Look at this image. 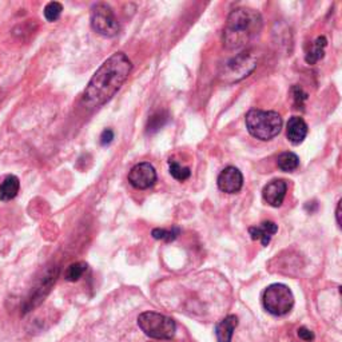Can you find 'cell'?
<instances>
[{
	"mask_svg": "<svg viewBox=\"0 0 342 342\" xmlns=\"http://www.w3.org/2000/svg\"><path fill=\"white\" fill-rule=\"evenodd\" d=\"M20 189V181L15 175H7L0 184V201L7 202L15 198Z\"/></svg>",
	"mask_w": 342,
	"mask_h": 342,
	"instance_id": "14",
	"label": "cell"
},
{
	"mask_svg": "<svg viewBox=\"0 0 342 342\" xmlns=\"http://www.w3.org/2000/svg\"><path fill=\"white\" fill-rule=\"evenodd\" d=\"M128 182L138 190L150 189L157 182V171L153 164L148 162L135 164L128 173Z\"/></svg>",
	"mask_w": 342,
	"mask_h": 342,
	"instance_id": "8",
	"label": "cell"
},
{
	"mask_svg": "<svg viewBox=\"0 0 342 342\" xmlns=\"http://www.w3.org/2000/svg\"><path fill=\"white\" fill-rule=\"evenodd\" d=\"M181 234V229L179 227H173V229H154L151 235L155 240H162L164 242H171V241L177 240L178 235Z\"/></svg>",
	"mask_w": 342,
	"mask_h": 342,
	"instance_id": "20",
	"label": "cell"
},
{
	"mask_svg": "<svg viewBox=\"0 0 342 342\" xmlns=\"http://www.w3.org/2000/svg\"><path fill=\"white\" fill-rule=\"evenodd\" d=\"M61 11H63V5L58 1H50L48 4L44 7V18H46L48 21H55L59 19V16L61 15Z\"/></svg>",
	"mask_w": 342,
	"mask_h": 342,
	"instance_id": "21",
	"label": "cell"
},
{
	"mask_svg": "<svg viewBox=\"0 0 342 342\" xmlns=\"http://www.w3.org/2000/svg\"><path fill=\"white\" fill-rule=\"evenodd\" d=\"M286 191H287V183L283 179H274L266 184L262 190V197L267 204L273 207H280L285 201Z\"/></svg>",
	"mask_w": 342,
	"mask_h": 342,
	"instance_id": "10",
	"label": "cell"
},
{
	"mask_svg": "<svg viewBox=\"0 0 342 342\" xmlns=\"http://www.w3.org/2000/svg\"><path fill=\"white\" fill-rule=\"evenodd\" d=\"M262 16L253 8H235L229 14L223 28V44L227 50H240L260 35Z\"/></svg>",
	"mask_w": 342,
	"mask_h": 342,
	"instance_id": "2",
	"label": "cell"
},
{
	"mask_svg": "<svg viewBox=\"0 0 342 342\" xmlns=\"http://www.w3.org/2000/svg\"><path fill=\"white\" fill-rule=\"evenodd\" d=\"M297 334H298V337L301 338V340H303V341L306 342H310L314 340V334H313L312 330H309V329L305 326L300 327V329L297 330Z\"/></svg>",
	"mask_w": 342,
	"mask_h": 342,
	"instance_id": "22",
	"label": "cell"
},
{
	"mask_svg": "<svg viewBox=\"0 0 342 342\" xmlns=\"http://www.w3.org/2000/svg\"><path fill=\"white\" fill-rule=\"evenodd\" d=\"M277 166H278V169L281 170V171L293 173L300 166V158H298L297 154L291 153V151H286V153H282L281 155H278Z\"/></svg>",
	"mask_w": 342,
	"mask_h": 342,
	"instance_id": "16",
	"label": "cell"
},
{
	"mask_svg": "<svg viewBox=\"0 0 342 342\" xmlns=\"http://www.w3.org/2000/svg\"><path fill=\"white\" fill-rule=\"evenodd\" d=\"M114 141V131L111 128H106L101 135V144L102 146H107Z\"/></svg>",
	"mask_w": 342,
	"mask_h": 342,
	"instance_id": "23",
	"label": "cell"
},
{
	"mask_svg": "<svg viewBox=\"0 0 342 342\" xmlns=\"http://www.w3.org/2000/svg\"><path fill=\"white\" fill-rule=\"evenodd\" d=\"M167 119H169V115L164 111H159V113L151 115L147 122V127H146L147 128V134H154L159 131L166 124Z\"/></svg>",
	"mask_w": 342,
	"mask_h": 342,
	"instance_id": "18",
	"label": "cell"
},
{
	"mask_svg": "<svg viewBox=\"0 0 342 342\" xmlns=\"http://www.w3.org/2000/svg\"><path fill=\"white\" fill-rule=\"evenodd\" d=\"M86 270V262H75V263H71V265L67 267L66 273H64V278H66L68 282H75L84 274V271Z\"/></svg>",
	"mask_w": 342,
	"mask_h": 342,
	"instance_id": "19",
	"label": "cell"
},
{
	"mask_svg": "<svg viewBox=\"0 0 342 342\" xmlns=\"http://www.w3.org/2000/svg\"><path fill=\"white\" fill-rule=\"evenodd\" d=\"M327 46V40L325 36H318L316 40L313 41L312 48L307 51L305 60L309 64H316L317 61L321 60L325 55V48Z\"/></svg>",
	"mask_w": 342,
	"mask_h": 342,
	"instance_id": "15",
	"label": "cell"
},
{
	"mask_svg": "<svg viewBox=\"0 0 342 342\" xmlns=\"http://www.w3.org/2000/svg\"><path fill=\"white\" fill-rule=\"evenodd\" d=\"M218 189L226 194H235L240 193L243 186V175L240 170L234 166H229L221 171L217 179Z\"/></svg>",
	"mask_w": 342,
	"mask_h": 342,
	"instance_id": "9",
	"label": "cell"
},
{
	"mask_svg": "<svg viewBox=\"0 0 342 342\" xmlns=\"http://www.w3.org/2000/svg\"><path fill=\"white\" fill-rule=\"evenodd\" d=\"M257 58L251 51H243L226 61L220 71V79L225 83L240 82L256 70Z\"/></svg>",
	"mask_w": 342,
	"mask_h": 342,
	"instance_id": "6",
	"label": "cell"
},
{
	"mask_svg": "<svg viewBox=\"0 0 342 342\" xmlns=\"http://www.w3.org/2000/svg\"><path fill=\"white\" fill-rule=\"evenodd\" d=\"M131 70L133 63L126 54H113L90 79L83 92V103L88 108L106 104L127 80Z\"/></svg>",
	"mask_w": 342,
	"mask_h": 342,
	"instance_id": "1",
	"label": "cell"
},
{
	"mask_svg": "<svg viewBox=\"0 0 342 342\" xmlns=\"http://www.w3.org/2000/svg\"><path fill=\"white\" fill-rule=\"evenodd\" d=\"M278 231V226L273 221H265L260 226H251L249 227V234L251 240L260 241L261 245L267 246L270 243L273 235Z\"/></svg>",
	"mask_w": 342,
	"mask_h": 342,
	"instance_id": "12",
	"label": "cell"
},
{
	"mask_svg": "<svg viewBox=\"0 0 342 342\" xmlns=\"http://www.w3.org/2000/svg\"><path fill=\"white\" fill-rule=\"evenodd\" d=\"M238 326V317L234 314L225 317L215 326V336L217 342H231L235 327Z\"/></svg>",
	"mask_w": 342,
	"mask_h": 342,
	"instance_id": "13",
	"label": "cell"
},
{
	"mask_svg": "<svg viewBox=\"0 0 342 342\" xmlns=\"http://www.w3.org/2000/svg\"><path fill=\"white\" fill-rule=\"evenodd\" d=\"M138 326L147 337L171 340L177 330L173 318L155 312H143L138 317Z\"/></svg>",
	"mask_w": 342,
	"mask_h": 342,
	"instance_id": "5",
	"label": "cell"
},
{
	"mask_svg": "<svg viewBox=\"0 0 342 342\" xmlns=\"http://www.w3.org/2000/svg\"><path fill=\"white\" fill-rule=\"evenodd\" d=\"M307 135V124L301 117H291L286 124V138L294 146L301 144Z\"/></svg>",
	"mask_w": 342,
	"mask_h": 342,
	"instance_id": "11",
	"label": "cell"
},
{
	"mask_svg": "<svg viewBox=\"0 0 342 342\" xmlns=\"http://www.w3.org/2000/svg\"><path fill=\"white\" fill-rule=\"evenodd\" d=\"M169 169L171 177L177 181H181V182H183L191 177V170L189 167H182L178 161H175V159H169Z\"/></svg>",
	"mask_w": 342,
	"mask_h": 342,
	"instance_id": "17",
	"label": "cell"
},
{
	"mask_svg": "<svg viewBox=\"0 0 342 342\" xmlns=\"http://www.w3.org/2000/svg\"><path fill=\"white\" fill-rule=\"evenodd\" d=\"M262 305L273 316L282 317L291 312L294 306V296L289 286L273 283L267 286L262 294Z\"/></svg>",
	"mask_w": 342,
	"mask_h": 342,
	"instance_id": "4",
	"label": "cell"
},
{
	"mask_svg": "<svg viewBox=\"0 0 342 342\" xmlns=\"http://www.w3.org/2000/svg\"><path fill=\"white\" fill-rule=\"evenodd\" d=\"M91 27L99 35L113 38L119 32V23L113 8L106 3H98L91 8Z\"/></svg>",
	"mask_w": 342,
	"mask_h": 342,
	"instance_id": "7",
	"label": "cell"
},
{
	"mask_svg": "<svg viewBox=\"0 0 342 342\" xmlns=\"http://www.w3.org/2000/svg\"><path fill=\"white\" fill-rule=\"evenodd\" d=\"M293 91L296 92V94H294V99H296L297 104H302V101H305V99H306L307 97L306 94L302 91L301 87H298V86L294 87V88H293Z\"/></svg>",
	"mask_w": 342,
	"mask_h": 342,
	"instance_id": "24",
	"label": "cell"
},
{
	"mask_svg": "<svg viewBox=\"0 0 342 342\" xmlns=\"http://www.w3.org/2000/svg\"><path fill=\"white\" fill-rule=\"evenodd\" d=\"M245 123L251 137L260 141H270L281 133L283 121L281 115L276 111L253 108L246 114Z\"/></svg>",
	"mask_w": 342,
	"mask_h": 342,
	"instance_id": "3",
	"label": "cell"
},
{
	"mask_svg": "<svg viewBox=\"0 0 342 342\" xmlns=\"http://www.w3.org/2000/svg\"><path fill=\"white\" fill-rule=\"evenodd\" d=\"M336 215H337V223H338V226L341 227V220H340V217H341V201H338L337 211H336Z\"/></svg>",
	"mask_w": 342,
	"mask_h": 342,
	"instance_id": "25",
	"label": "cell"
}]
</instances>
